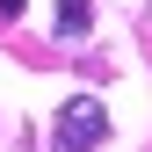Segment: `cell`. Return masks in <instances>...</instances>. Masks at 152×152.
Wrapping results in <instances>:
<instances>
[{
	"label": "cell",
	"instance_id": "obj_1",
	"mask_svg": "<svg viewBox=\"0 0 152 152\" xmlns=\"http://www.w3.org/2000/svg\"><path fill=\"white\" fill-rule=\"evenodd\" d=\"M102 138H109V109L94 102V94L58 102V116H51V152H94Z\"/></svg>",
	"mask_w": 152,
	"mask_h": 152
},
{
	"label": "cell",
	"instance_id": "obj_2",
	"mask_svg": "<svg viewBox=\"0 0 152 152\" xmlns=\"http://www.w3.org/2000/svg\"><path fill=\"white\" fill-rule=\"evenodd\" d=\"M87 22H94L87 0H58V36H87Z\"/></svg>",
	"mask_w": 152,
	"mask_h": 152
},
{
	"label": "cell",
	"instance_id": "obj_3",
	"mask_svg": "<svg viewBox=\"0 0 152 152\" xmlns=\"http://www.w3.org/2000/svg\"><path fill=\"white\" fill-rule=\"evenodd\" d=\"M0 15H22V0H0Z\"/></svg>",
	"mask_w": 152,
	"mask_h": 152
}]
</instances>
